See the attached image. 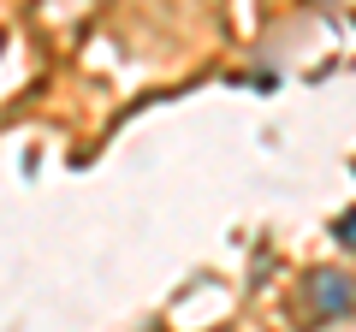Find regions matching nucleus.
Instances as JSON below:
<instances>
[{
    "label": "nucleus",
    "mask_w": 356,
    "mask_h": 332,
    "mask_svg": "<svg viewBox=\"0 0 356 332\" xmlns=\"http://www.w3.org/2000/svg\"><path fill=\"white\" fill-rule=\"evenodd\" d=\"M350 308H356L350 273H339V267L309 273V315H315V320H339V315H350Z\"/></svg>",
    "instance_id": "1"
},
{
    "label": "nucleus",
    "mask_w": 356,
    "mask_h": 332,
    "mask_svg": "<svg viewBox=\"0 0 356 332\" xmlns=\"http://www.w3.org/2000/svg\"><path fill=\"white\" fill-rule=\"evenodd\" d=\"M332 238H339L344 249H356V208H350V214H339V226H332Z\"/></svg>",
    "instance_id": "2"
},
{
    "label": "nucleus",
    "mask_w": 356,
    "mask_h": 332,
    "mask_svg": "<svg viewBox=\"0 0 356 332\" xmlns=\"http://www.w3.org/2000/svg\"><path fill=\"white\" fill-rule=\"evenodd\" d=\"M0 42H6V36H0Z\"/></svg>",
    "instance_id": "3"
}]
</instances>
